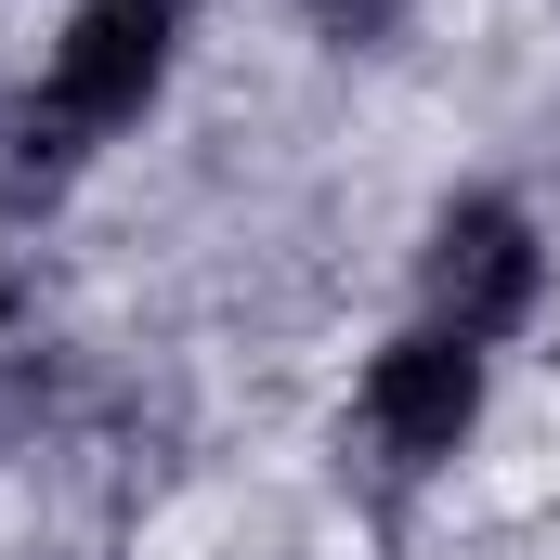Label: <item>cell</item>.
I'll list each match as a JSON object with an SVG mask.
<instances>
[{
  "instance_id": "6da1fadb",
  "label": "cell",
  "mask_w": 560,
  "mask_h": 560,
  "mask_svg": "<svg viewBox=\"0 0 560 560\" xmlns=\"http://www.w3.org/2000/svg\"><path fill=\"white\" fill-rule=\"evenodd\" d=\"M418 287H430L443 339H509L535 313V287H548V248H535V222L509 196H456L430 222V248H418Z\"/></svg>"
},
{
  "instance_id": "7a4b0ae2",
  "label": "cell",
  "mask_w": 560,
  "mask_h": 560,
  "mask_svg": "<svg viewBox=\"0 0 560 560\" xmlns=\"http://www.w3.org/2000/svg\"><path fill=\"white\" fill-rule=\"evenodd\" d=\"M170 52H183V0H79L39 92H52L79 131H131L143 105L170 92Z\"/></svg>"
},
{
  "instance_id": "3957f363",
  "label": "cell",
  "mask_w": 560,
  "mask_h": 560,
  "mask_svg": "<svg viewBox=\"0 0 560 560\" xmlns=\"http://www.w3.org/2000/svg\"><path fill=\"white\" fill-rule=\"evenodd\" d=\"M469 418H482V352H469V339L418 326V339H392V352L365 365V430H378L392 469H443V456L469 443Z\"/></svg>"
},
{
  "instance_id": "277c9868",
  "label": "cell",
  "mask_w": 560,
  "mask_h": 560,
  "mask_svg": "<svg viewBox=\"0 0 560 560\" xmlns=\"http://www.w3.org/2000/svg\"><path fill=\"white\" fill-rule=\"evenodd\" d=\"M79 156H92V131H79L52 92H13V105H0V209H52V196L79 183Z\"/></svg>"
},
{
  "instance_id": "5b68a950",
  "label": "cell",
  "mask_w": 560,
  "mask_h": 560,
  "mask_svg": "<svg viewBox=\"0 0 560 560\" xmlns=\"http://www.w3.org/2000/svg\"><path fill=\"white\" fill-rule=\"evenodd\" d=\"M405 13H418V0H313V26H326L339 52H378V39H405Z\"/></svg>"
}]
</instances>
